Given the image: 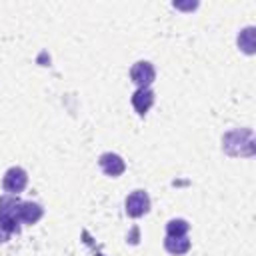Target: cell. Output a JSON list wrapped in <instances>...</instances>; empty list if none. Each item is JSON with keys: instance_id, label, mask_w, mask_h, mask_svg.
Masks as SVG:
<instances>
[{"instance_id": "cell-1", "label": "cell", "mask_w": 256, "mask_h": 256, "mask_svg": "<svg viewBox=\"0 0 256 256\" xmlns=\"http://www.w3.org/2000/svg\"><path fill=\"white\" fill-rule=\"evenodd\" d=\"M222 150L228 156H252L254 132L250 128H236L222 136Z\"/></svg>"}, {"instance_id": "cell-2", "label": "cell", "mask_w": 256, "mask_h": 256, "mask_svg": "<svg viewBox=\"0 0 256 256\" xmlns=\"http://www.w3.org/2000/svg\"><path fill=\"white\" fill-rule=\"evenodd\" d=\"M20 198L14 194H4L0 196V226H4L10 234L20 232V220H18V206Z\"/></svg>"}, {"instance_id": "cell-3", "label": "cell", "mask_w": 256, "mask_h": 256, "mask_svg": "<svg viewBox=\"0 0 256 256\" xmlns=\"http://www.w3.org/2000/svg\"><path fill=\"white\" fill-rule=\"evenodd\" d=\"M124 208H126V214L130 218H140L144 214L150 212V196L146 190H134L126 196V202H124Z\"/></svg>"}, {"instance_id": "cell-4", "label": "cell", "mask_w": 256, "mask_h": 256, "mask_svg": "<svg viewBox=\"0 0 256 256\" xmlns=\"http://www.w3.org/2000/svg\"><path fill=\"white\" fill-rule=\"evenodd\" d=\"M130 80L138 88H150V84L156 80V68L148 60H138L130 68Z\"/></svg>"}, {"instance_id": "cell-5", "label": "cell", "mask_w": 256, "mask_h": 256, "mask_svg": "<svg viewBox=\"0 0 256 256\" xmlns=\"http://www.w3.org/2000/svg\"><path fill=\"white\" fill-rule=\"evenodd\" d=\"M28 184V174L24 168L20 166H12L4 172V178H2V188L8 192V194H14L18 196Z\"/></svg>"}, {"instance_id": "cell-6", "label": "cell", "mask_w": 256, "mask_h": 256, "mask_svg": "<svg viewBox=\"0 0 256 256\" xmlns=\"http://www.w3.org/2000/svg\"><path fill=\"white\" fill-rule=\"evenodd\" d=\"M98 166H100V170H102L106 176H110V178H118V176L124 174V170H126L124 158H122L120 154H116V152H104V154H100Z\"/></svg>"}, {"instance_id": "cell-7", "label": "cell", "mask_w": 256, "mask_h": 256, "mask_svg": "<svg viewBox=\"0 0 256 256\" xmlns=\"http://www.w3.org/2000/svg\"><path fill=\"white\" fill-rule=\"evenodd\" d=\"M132 106L136 110L138 116H146V112L152 108L154 100H156V94L152 88H136V92L132 94Z\"/></svg>"}, {"instance_id": "cell-8", "label": "cell", "mask_w": 256, "mask_h": 256, "mask_svg": "<svg viewBox=\"0 0 256 256\" xmlns=\"http://www.w3.org/2000/svg\"><path fill=\"white\" fill-rule=\"evenodd\" d=\"M44 216V208L38 204V202H20L18 206V220L24 222V224H36L40 218Z\"/></svg>"}, {"instance_id": "cell-9", "label": "cell", "mask_w": 256, "mask_h": 256, "mask_svg": "<svg viewBox=\"0 0 256 256\" xmlns=\"http://www.w3.org/2000/svg\"><path fill=\"white\" fill-rule=\"evenodd\" d=\"M190 246H192V242L188 240V236H182V238H164V248H166V252H170L172 256H182V254H186L188 250H190Z\"/></svg>"}, {"instance_id": "cell-10", "label": "cell", "mask_w": 256, "mask_h": 256, "mask_svg": "<svg viewBox=\"0 0 256 256\" xmlns=\"http://www.w3.org/2000/svg\"><path fill=\"white\" fill-rule=\"evenodd\" d=\"M188 230H190V224L184 218H172L166 224V236L168 238H182L188 234Z\"/></svg>"}, {"instance_id": "cell-11", "label": "cell", "mask_w": 256, "mask_h": 256, "mask_svg": "<svg viewBox=\"0 0 256 256\" xmlns=\"http://www.w3.org/2000/svg\"><path fill=\"white\" fill-rule=\"evenodd\" d=\"M238 46L246 54H254V26H246L238 34Z\"/></svg>"}, {"instance_id": "cell-12", "label": "cell", "mask_w": 256, "mask_h": 256, "mask_svg": "<svg viewBox=\"0 0 256 256\" xmlns=\"http://www.w3.org/2000/svg\"><path fill=\"white\" fill-rule=\"evenodd\" d=\"M10 236H12V234H10L4 226H0V242H8V240H10Z\"/></svg>"}]
</instances>
